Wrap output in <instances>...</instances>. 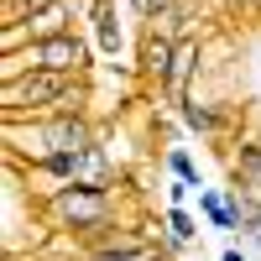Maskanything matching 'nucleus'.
I'll use <instances>...</instances> for the list:
<instances>
[{
    "label": "nucleus",
    "instance_id": "423d86ee",
    "mask_svg": "<svg viewBox=\"0 0 261 261\" xmlns=\"http://www.w3.org/2000/svg\"><path fill=\"white\" fill-rule=\"evenodd\" d=\"M84 16H89V32H94V47L105 58H115L120 53V16L110 0H84Z\"/></svg>",
    "mask_w": 261,
    "mask_h": 261
},
{
    "label": "nucleus",
    "instance_id": "7ed1b4c3",
    "mask_svg": "<svg viewBox=\"0 0 261 261\" xmlns=\"http://www.w3.org/2000/svg\"><path fill=\"white\" fill-rule=\"evenodd\" d=\"M199 214L209 220V230H246V209H241V193L235 188H199Z\"/></svg>",
    "mask_w": 261,
    "mask_h": 261
},
{
    "label": "nucleus",
    "instance_id": "39448f33",
    "mask_svg": "<svg viewBox=\"0 0 261 261\" xmlns=\"http://www.w3.org/2000/svg\"><path fill=\"white\" fill-rule=\"evenodd\" d=\"M172 53H178V37L146 27V42H141V79L157 84V94H162V84H167V73H172Z\"/></svg>",
    "mask_w": 261,
    "mask_h": 261
},
{
    "label": "nucleus",
    "instance_id": "9b49d317",
    "mask_svg": "<svg viewBox=\"0 0 261 261\" xmlns=\"http://www.w3.org/2000/svg\"><path fill=\"white\" fill-rule=\"evenodd\" d=\"M130 11H136V16L146 21V27H151V21L162 16V0H130Z\"/></svg>",
    "mask_w": 261,
    "mask_h": 261
},
{
    "label": "nucleus",
    "instance_id": "20e7f679",
    "mask_svg": "<svg viewBox=\"0 0 261 261\" xmlns=\"http://www.w3.org/2000/svg\"><path fill=\"white\" fill-rule=\"evenodd\" d=\"M193 73H199V37H178V53H172V73H167V84H162V99H167V105H188V99H193V94H188Z\"/></svg>",
    "mask_w": 261,
    "mask_h": 261
},
{
    "label": "nucleus",
    "instance_id": "f03ea898",
    "mask_svg": "<svg viewBox=\"0 0 261 261\" xmlns=\"http://www.w3.org/2000/svg\"><path fill=\"white\" fill-rule=\"evenodd\" d=\"M37 63L47 73H63V79H89L94 68V47H89V37H47V42H37Z\"/></svg>",
    "mask_w": 261,
    "mask_h": 261
},
{
    "label": "nucleus",
    "instance_id": "0eeeda50",
    "mask_svg": "<svg viewBox=\"0 0 261 261\" xmlns=\"http://www.w3.org/2000/svg\"><path fill=\"white\" fill-rule=\"evenodd\" d=\"M162 235H167L172 246H183V251H188L193 241H199V220H193L188 209H167V214H162Z\"/></svg>",
    "mask_w": 261,
    "mask_h": 261
},
{
    "label": "nucleus",
    "instance_id": "9d476101",
    "mask_svg": "<svg viewBox=\"0 0 261 261\" xmlns=\"http://www.w3.org/2000/svg\"><path fill=\"white\" fill-rule=\"evenodd\" d=\"M235 178H241V183L261 178V136H256V141H246L241 151H235Z\"/></svg>",
    "mask_w": 261,
    "mask_h": 261
},
{
    "label": "nucleus",
    "instance_id": "1a4fd4ad",
    "mask_svg": "<svg viewBox=\"0 0 261 261\" xmlns=\"http://www.w3.org/2000/svg\"><path fill=\"white\" fill-rule=\"evenodd\" d=\"M167 172H172L178 183H188V188H204V183H199V162H193L188 146H167Z\"/></svg>",
    "mask_w": 261,
    "mask_h": 261
},
{
    "label": "nucleus",
    "instance_id": "ddd939ff",
    "mask_svg": "<svg viewBox=\"0 0 261 261\" xmlns=\"http://www.w3.org/2000/svg\"><path fill=\"white\" fill-rule=\"evenodd\" d=\"M235 6H246V11H261V0H235Z\"/></svg>",
    "mask_w": 261,
    "mask_h": 261
},
{
    "label": "nucleus",
    "instance_id": "f257e3e1",
    "mask_svg": "<svg viewBox=\"0 0 261 261\" xmlns=\"http://www.w3.org/2000/svg\"><path fill=\"white\" fill-rule=\"evenodd\" d=\"M47 220L58 230H84V235H99L110 230V193L99 188H84V183H63V188H47Z\"/></svg>",
    "mask_w": 261,
    "mask_h": 261
},
{
    "label": "nucleus",
    "instance_id": "f8f14e48",
    "mask_svg": "<svg viewBox=\"0 0 261 261\" xmlns=\"http://www.w3.org/2000/svg\"><path fill=\"white\" fill-rule=\"evenodd\" d=\"M220 261H251V256H246L241 246H225V251H220Z\"/></svg>",
    "mask_w": 261,
    "mask_h": 261
},
{
    "label": "nucleus",
    "instance_id": "6e6552de",
    "mask_svg": "<svg viewBox=\"0 0 261 261\" xmlns=\"http://www.w3.org/2000/svg\"><path fill=\"white\" fill-rule=\"evenodd\" d=\"M178 115H183L188 130H199V136H214V130H220V110H214V105L188 99V105H178Z\"/></svg>",
    "mask_w": 261,
    "mask_h": 261
}]
</instances>
